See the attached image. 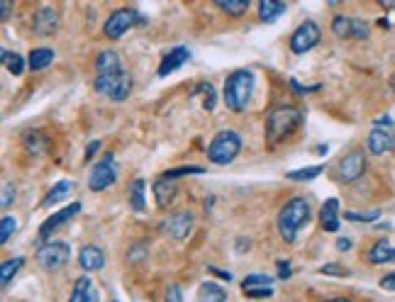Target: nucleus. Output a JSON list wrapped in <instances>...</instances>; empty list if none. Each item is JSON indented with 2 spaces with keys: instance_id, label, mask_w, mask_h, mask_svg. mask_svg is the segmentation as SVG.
Listing matches in <instances>:
<instances>
[{
  "instance_id": "f257e3e1",
  "label": "nucleus",
  "mask_w": 395,
  "mask_h": 302,
  "mask_svg": "<svg viewBox=\"0 0 395 302\" xmlns=\"http://www.w3.org/2000/svg\"><path fill=\"white\" fill-rule=\"evenodd\" d=\"M303 122V112L293 105H281L273 108L266 117V139L271 144H278V141H285L288 137H293V132L300 127Z\"/></svg>"
},
{
  "instance_id": "f03ea898",
  "label": "nucleus",
  "mask_w": 395,
  "mask_h": 302,
  "mask_svg": "<svg viewBox=\"0 0 395 302\" xmlns=\"http://www.w3.org/2000/svg\"><path fill=\"white\" fill-rule=\"evenodd\" d=\"M254 95V74L246 69H239L227 76L224 81V105L232 112H244Z\"/></svg>"
},
{
  "instance_id": "7ed1b4c3",
  "label": "nucleus",
  "mask_w": 395,
  "mask_h": 302,
  "mask_svg": "<svg viewBox=\"0 0 395 302\" xmlns=\"http://www.w3.org/2000/svg\"><path fill=\"white\" fill-rule=\"evenodd\" d=\"M310 219V202L305 197H293L290 202H285L278 212V232H281L283 241L293 244L298 237V229Z\"/></svg>"
},
{
  "instance_id": "20e7f679",
  "label": "nucleus",
  "mask_w": 395,
  "mask_h": 302,
  "mask_svg": "<svg viewBox=\"0 0 395 302\" xmlns=\"http://www.w3.org/2000/svg\"><path fill=\"white\" fill-rule=\"evenodd\" d=\"M241 151V137L232 129H222L219 134L212 139L210 149H207V158L217 166H227L237 158V153Z\"/></svg>"
},
{
  "instance_id": "39448f33",
  "label": "nucleus",
  "mask_w": 395,
  "mask_h": 302,
  "mask_svg": "<svg viewBox=\"0 0 395 302\" xmlns=\"http://www.w3.org/2000/svg\"><path fill=\"white\" fill-rule=\"evenodd\" d=\"M96 91L101 95L110 98L115 103H122L132 91V79L125 71L120 74H108V76H96Z\"/></svg>"
},
{
  "instance_id": "423d86ee",
  "label": "nucleus",
  "mask_w": 395,
  "mask_h": 302,
  "mask_svg": "<svg viewBox=\"0 0 395 302\" xmlns=\"http://www.w3.org/2000/svg\"><path fill=\"white\" fill-rule=\"evenodd\" d=\"M71 259V246L64 241H47L40 251H37V263L44 271H59Z\"/></svg>"
},
{
  "instance_id": "0eeeda50",
  "label": "nucleus",
  "mask_w": 395,
  "mask_h": 302,
  "mask_svg": "<svg viewBox=\"0 0 395 302\" xmlns=\"http://www.w3.org/2000/svg\"><path fill=\"white\" fill-rule=\"evenodd\" d=\"M115 178H118V166H115L113 153H108V156H103L101 161L93 166L91 178H88V188H91L93 193H101V190H105L115 183Z\"/></svg>"
},
{
  "instance_id": "6e6552de",
  "label": "nucleus",
  "mask_w": 395,
  "mask_h": 302,
  "mask_svg": "<svg viewBox=\"0 0 395 302\" xmlns=\"http://www.w3.org/2000/svg\"><path fill=\"white\" fill-rule=\"evenodd\" d=\"M139 22H144V20L139 18V13H137V10L120 8V10H115V13L108 18V22H105V35L110 37V40H120V37H122L125 32L130 30V27L139 25Z\"/></svg>"
},
{
  "instance_id": "1a4fd4ad",
  "label": "nucleus",
  "mask_w": 395,
  "mask_h": 302,
  "mask_svg": "<svg viewBox=\"0 0 395 302\" xmlns=\"http://www.w3.org/2000/svg\"><path fill=\"white\" fill-rule=\"evenodd\" d=\"M322 32L320 27L315 25V22H303V25L298 27V30L290 35V52L293 54H305L310 52V49L317 47V42H320Z\"/></svg>"
},
{
  "instance_id": "9d476101",
  "label": "nucleus",
  "mask_w": 395,
  "mask_h": 302,
  "mask_svg": "<svg viewBox=\"0 0 395 302\" xmlns=\"http://www.w3.org/2000/svg\"><path fill=\"white\" fill-rule=\"evenodd\" d=\"M332 32L339 40H366V37H369V25H366L364 20L337 15V18L332 20Z\"/></svg>"
},
{
  "instance_id": "9b49d317",
  "label": "nucleus",
  "mask_w": 395,
  "mask_h": 302,
  "mask_svg": "<svg viewBox=\"0 0 395 302\" xmlns=\"http://www.w3.org/2000/svg\"><path fill=\"white\" fill-rule=\"evenodd\" d=\"M366 171V156L364 151H349L347 156L339 161L337 166V178L342 180V183H354L356 178H361Z\"/></svg>"
},
{
  "instance_id": "f8f14e48",
  "label": "nucleus",
  "mask_w": 395,
  "mask_h": 302,
  "mask_svg": "<svg viewBox=\"0 0 395 302\" xmlns=\"http://www.w3.org/2000/svg\"><path fill=\"white\" fill-rule=\"evenodd\" d=\"M190 229H193V215L190 212H176V215H168L161 222V232L176 241L188 239Z\"/></svg>"
},
{
  "instance_id": "ddd939ff",
  "label": "nucleus",
  "mask_w": 395,
  "mask_h": 302,
  "mask_svg": "<svg viewBox=\"0 0 395 302\" xmlns=\"http://www.w3.org/2000/svg\"><path fill=\"white\" fill-rule=\"evenodd\" d=\"M369 151L373 156L395 151V132L391 127H373L369 134Z\"/></svg>"
},
{
  "instance_id": "4468645a",
  "label": "nucleus",
  "mask_w": 395,
  "mask_h": 302,
  "mask_svg": "<svg viewBox=\"0 0 395 302\" xmlns=\"http://www.w3.org/2000/svg\"><path fill=\"white\" fill-rule=\"evenodd\" d=\"M79 212H81V205H79V202H71L69 207H64V210H59L57 215L49 217L47 222H42V227H40V237H42V239L52 237V234L57 232V229L62 227V224L71 222V219H74L76 215H79Z\"/></svg>"
},
{
  "instance_id": "2eb2a0df",
  "label": "nucleus",
  "mask_w": 395,
  "mask_h": 302,
  "mask_svg": "<svg viewBox=\"0 0 395 302\" xmlns=\"http://www.w3.org/2000/svg\"><path fill=\"white\" fill-rule=\"evenodd\" d=\"M188 49L185 47H176V49H171V52L166 54V57L161 59V64H159V76H161V79H166V76H171L173 71H178L181 66H183L185 62H188Z\"/></svg>"
},
{
  "instance_id": "dca6fc26",
  "label": "nucleus",
  "mask_w": 395,
  "mask_h": 302,
  "mask_svg": "<svg viewBox=\"0 0 395 302\" xmlns=\"http://www.w3.org/2000/svg\"><path fill=\"white\" fill-rule=\"evenodd\" d=\"M79 263H81V268L88 273H96V271H101L103 266H105V254H103V249H98V246H84L81 249V254H79Z\"/></svg>"
},
{
  "instance_id": "f3484780",
  "label": "nucleus",
  "mask_w": 395,
  "mask_h": 302,
  "mask_svg": "<svg viewBox=\"0 0 395 302\" xmlns=\"http://www.w3.org/2000/svg\"><path fill=\"white\" fill-rule=\"evenodd\" d=\"M122 71V62H120V54L115 49H105V52L98 54L96 59V74L108 76V74H120Z\"/></svg>"
},
{
  "instance_id": "a211bd4d",
  "label": "nucleus",
  "mask_w": 395,
  "mask_h": 302,
  "mask_svg": "<svg viewBox=\"0 0 395 302\" xmlns=\"http://www.w3.org/2000/svg\"><path fill=\"white\" fill-rule=\"evenodd\" d=\"M69 302H101V298H98V290H96V285H93L91 278L84 276L74 283V290H71Z\"/></svg>"
},
{
  "instance_id": "6ab92c4d",
  "label": "nucleus",
  "mask_w": 395,
  "mask_h": 302,
  "mask_svg": "<svg viewBox=\"0 0 395 302\" xmlns=\"http://www.w3.org/2000/svg\"><path fill=\"white\" fill-rule=\"evenodd\" d=\"M32 27H35V32H37L40 37H49L54 30H57V10H52V8L37 10Z\"/></svg>"
},
{
  "instance_id": "aec40b11",
  "label": "nucleus",
  "mask_w": 395,
  "mask_h": 302,
  "mask_svg": "<svg viewBox=\"0 0 395 302\" xmlns=\"http://www.w3.org/2000/svg\"><path fill=\"white\" fill-rule=\"evenodd\" d=\"M176 193H178V183L171 178H159L156 183H154V197H156V205L159 207H166L168 202L173 200Z\"/></svg>"
},
{
  "instance_id": "412c9836",
  "label": "nucleus",
  "mask_w": 395,
  "mask_h": 302,
  "mask_svg": "<svg viewBox=\"0 0 395 302\" xmlns=\"http://www.w3.org/2000/svg\"><path fill=\"white\" fill-rule=\"evenodd\" d=\"M320 222L325 232H337L339 229V200L337 197H329L320 210Z\"/></svg>"
},
{
  "instance_id": "4be33fe9",
  "label": "nucleus",
  "mask_w": 395,
  "mask_h": 302,
  "mask_svg": "<svg viewBox=\"0 0 395 302\" xmlns=\"http://www.w3.org/2000/svg\"><path fill=\"white\" fill-rule=\"evenodd\" d=\"M369 261L373 263V266H381V263L395 261V249L391 246V241H388V239L376 241V244L369 249Z\"/></svg>"
},
{
  "instance_id": "5701e85b",
  "label": "nucleus",
  "mask_w": 395,
  "mask_h": 302,
  "mask_svg": "<svg viewBox=\"0 0 395 302\" xmlns=\"http://www.w3.org/2000/svg\"><path fill=\"white\" fill-rule=\"evenodd\" d=\"M144 188H147L144 178H134V180H132V185H130V190H127V197H130V207L134 212H144V207H147V202H144Z\"/></svg>"
},
{
  "instance_id": "b1692460",
  "label": "nucleus",
  "mask_w": 395,
  "mask_h": 302,
  "mask_svg": "<svg viewBox=\"0 0 395 302\" xmlns=\"http://www.w3.org/2000/svg\"><path fill=\"white\" fill-rule=\"evenodd\" d=\"M54 62V52L47 47H40V49H32L30 57H27V66H30L32 71H42L47 69L49 64Z\"/></svg>"
},
{
  "instance_id": "393cba45",
  "label": "nucleus",
  "mask_w": 395,
  "mask_h": 302,
  "mask_svg": "<svg viewBox=\"0 0 395 302\" xmlns=\"http://www.w3.org/2000/svg\"><path fill=\"white\" fill-rule=\"evenodd\" d=\"M285 13V3L281 0H261L259 3V18L261 22H273Z\"/></svg>"
},
{
  "instance_id": "a878e982",
  "label": "nucleus",
  "mask_w": 395,
  "mask_h": 302,
  "mask_svg": "<svg viewBox=\"0 0 395 302\" xmlns=\"http://www.w3.org/2000/svg\"><path fill=\"white\" fill-rule=\"evenodd\" d=\"M71 188H74V183H71V180H59V183L47 193V197H44L42 207H52V205H57V202L66 200L69 193H71Z\"/></svg>"
},
{
  "instance_id": "bb28decb",
  "label": "nucleus",
  "mask_w": 395,
  "mask_h": 302,
  "mask_svg": "<svg viewBox=\"0 0 395 302\" xmlns=\"http://www.w3.org/2000/svg\"><path fill=\"white\" fill-rule=\"evenodd\" d=\"M224 300H227V293L217 283H202L200 290H198V302H224Z\"/></svg>"
},
{
  "instance_id": "cd10ccee",
  "label": "nucleus",
  "mask_w": 395,
  "mask_h": 302,
  "mask_svg": "<svg viewBox=\"0 0 395 302\" xmlns=\"http://www.w3.org/2000/svg\"><path fill=\"white\" fill-rule=\"evenodd\" d=\"M215 3L222 13L232 15V18H239V15H244L249 10V0H215Z\"/></svg>"
},
{
  "instance_id": "c85d7f7f",
  "label": "nucleus",
  "mask_w": 395,
  "mask_h": 302,
  "mask_svg": "<svg viewBox=\"0 0 395 302\" xmlns=\"http://www.w3.org/2000/svg\"><path fill=\"white\" fill-rule=\"evenodd\" d=\"M25 146L30 153H42L47 151V139H44V134H40V132H27L25 134Z\"/></svg>"
},
{
  "instance_id": "c756f323",
  "label": "nucleus",
  "mask_w": 395,
  "mask_h": 302,
  "mask_svg": "<svg viewBox=\"0 0 395 302\" xmlns=\"http://www.w3.org/2000/svg\"><path fill=\"white\" fill-rule=\"evenodd\" d=\"M22 263H25V259H13L3 263V268H0V283H3V288H8V283L15 278V273L22 268Z\"/></svg>"
},
{
  "instance_id": "7c9ffc66",
  "label": "nucleus",
  "mask_w": 395,
  "mask_h": 302,
  "mask_svg": "<svg viewBox=\"0 0 395 302\" xmlns=\"http://www.w3.org/2000/svg\"><path fill=\"white\" fill-rule=\"evenodd\" d=\"M273 278L271 276H263V273H251V276L244 278L241 283V290H254V288H271Z\"/></svg>"
},
{
  "instance_id": "2f4dec72",
  "label": "nucleus",
  "mask_w": 395,
  "mask_h": 302,
  "mask_svg": "<svg viewBox=\"0 0 395 302\" xmlns=\"http://www.w3.org/2000/svg\"><path fill=\"white\" fill-rule=\"evenodd\" d=\"M322 171H325V166H307V168H298V171L285 173V178H290V180H312V178H317Z\"/></svg>"
},
{
  "instance_id": "473e14b6",
  "label": "nucleus",
  "mask_w": 395,
  "mask_h": 302,
  "mask_svg": "<svg viewBox=\"0 0 395 302\" xmlns=\"http://www.w3.org/2000/svg\"><path fill=\"white\" fill-rule=\"evenodd\" d=\"M3 62L8 66V71L13 76H20L22 71H25V62H22L20 54H10V52H3Z\"/></svg>"
},
{
  "instance_id": "72a5a7b5",
  "label": "nucleus",
  "mask_w": 395,
  "mask_h": 302,
  "mask_svg": "<svg viewBox=\"0 0 395 302\" xmlns=\"http://www.w3.org/2000/svg\"><path fill=\"white\" fill-rule=\"evenodd\" d=\"M15 229H18V222H15V217L5 215L3 219H0V244H8Z\"/></svg>"
},
{
  "instance_id": "f704fd0d",
  "label": "nucleus",
  "mask_w": 395,
  "mask_h": 302,
  "mask_svg": "<svg viewBox=\"0 0 395 302\" xmlns=\"http://www.w3.org/2000/svg\"><path fill=\"white\" fill-rule=\"evenodd\" d=\"M195 93H202V95H205V100H202L205 110H215V88L210 83H200L195 88Z\"/></svg>"
},
{
  "instance_id": "c9c22d12",
  "label": "nucleus",
  "mask_w": 395,
  "mask_h": 302,
  "mask_svg": "<svg viewBox=\"0 0 395 302\" xmlns=\"http://www.w3.org/2000/svg\"><path fill=\"white\" fill-rule=\"evenodd\" d=\"M193 173H202L200 166H181V168H173V171H166L164 173V178H181V175H193Z\"/></svg>"
},
{
  "instance_id": "e433bc0d",
  "label": "nucleus",
  "mask_w": 395,
  "mask_h": 302,
  "mask_svg": "<svg viewBox=\"0 0 395 302\" xmlns=\"http://www.w3.org/2000/svg\"><path fill=\"white\" fill-rule=\"evenodd\" d=\"M351 222H376L378 217H381V210H371V212H364V215H359V212H347L344 215Z\"/></svg>"
},
{
  "instance_id": "4c0bfd02",
  "label": "nucleus",
  "mask_w": 395,
  "mask_h": 302,
  "mask_svg": "<svg viewBox=\"0 0 395 302\" xmlns=\"http://www.w3.org/2000/svg\"><path fill=\"white\" fill-rule=\"evenodd\" d=\"M13 202H15V188L10 183H3V200H0V207H3V210H8Z\"/></svg>"
},
{
  "instance_id": "58836bf2",
  "label": "nucleus",
  "mask_w": 395,
  "mask_h": 302,
  "mask_svg": "<svg viewBox=\"0 0 395 302\" xmlns=\"http://www.w3.org/2000/svg\"><path fill=\"white\" fill-rule=\"evenodd\" d=\"M246 298L251 300H261V298H271L273 295V288H254V290H244Z\"/></svg>"
},
{
  "instance_id": "ea45409f",
  "label": "nucleus",
  "mask_w": 395,
  "mask_h": 302,
  "mask_svg": "<svg viewBox=\"0 0 395 302\" xmlns=\"http://www.w3.org/2000/svg\"><path fill=\"white\" fill-rule=\"evenodd\" d=\"M320 273H325V276H349L347 268L337 266V263H329V266H322Z\"/></svg>"
},
{
  "instance_id": "a19ab883",
  "label": "nucleus",
  "mask_w": 395,
  "mask_h": 302,
  "mask_svg": "<svg viewBox=\"0 0 395 302\" xmlns=\"http://www.w3.org/2000/svg\"><path fill=\"white\" fill-rule=\"evenodd\" d=\"M166 302H183V295H181V288L176 283H171L166 288Z\"/></svg>"
},
{
  "instance_id": "79ce46f5",
  "label": "nucleus",
  "mask_w": 395,
  "mask_h": 302,
  "mask_svg": "<svg viewBox=\"0 0 395 302\" xmlns=\"http://www.w3.org/2000/svg\"><path fill=\"white\" fill-rule=\"evenodd\" d=\"M290 273H293V268H290V263L278 261V278H283V281H288Z\"/></svg>"
},
{
  "instance_id": "37998d69",
  "label": "nucleus",
  "mask_w": 395,
  "mask_h": 302,
  "mask_svg": "<svg viewBox=\"0 0 395 302\" xmlns=\"http://www.w3.org/2000/svg\"><path fill=\"white\" fill-rule=\"evenodd\" d=\"M381 288L383 290H395V273H388V276L381 278Z\"/></svg>"
},
{
  "instance_id": "c03bdc74",
  "label": "nucleus",
  "mask_w": 395,
  "mask_h": 302,
  "mask_svg": "<svg viewBox=\"0 0 395 302\" xmlns=\"http://www.w3.org/2000/svg\"><path fill=\"white\" fill-rule=\"evenodd\" d=\"M0 8H3V15H0V20H8L10 18V3H8V0H3V3H0Z\"/></svg>"
},
{
  "instance_id": "a18cd8bd",
  "label": "nucleus",
  "mask_w": 395,
  "mask_h": 302,
  "mask_svg": "<svg viewBox=\"0 0 395 302\" xmlns=\"http://www.w3.org/2000/svg\"><path fill=\"white\" fill-rule=\"evenodd\" d=\"M337 249H339V251H349V249H351V241L344 239V237L337 239Z\"/></svg>"
},
{
  "instance_id": "49530a36",
  "label": "nucleus",
  "mask_w": 395,
  "mask_h": 302,
  "mask_svg": "<svg viewBox=\"0 0 395 302\" xmlns=\"http://www.w3.org/2000/svg\"><path fill=\"white\" fill-rule=\"evenodd\" d=\"M210 271H212V273H217V276L222 278V281H227V283L232 281V273H229V271H217V268H210Z\"/></svg>"
},
{
  "instance_id": "de8ad7c7",
  "label": "nucleus",
  "mask_w": 395,
  "mask_h": 302,
  "mask_svg": "<svg viewBox=\"0 0 395 302\" xmlns=\"http://www.w3.org/2000/svg\"><path fill=\"white\" fill-rule=\"evenodd\" d=\"M98 149H101V141H93V144H91V146H88V149H86V158H91L93 153H96Z\"/></svg>"
},
{
  "instance_id": "09e8293b",
  "label": "nucleus",
  "mask_w": 395,
  "mask_h": 302,
  "mask_svg": "<svg viewBox=\"0 0 395 302\" xmlns=\"http://www.w3.org/2000/svg\"><path fill=\"white\" fill-rule=\"evenodd\" d=\"M391 86H393V91H395V74H393V79H391Z\"/></svg>"
},
{
  "instance_id": "8fccbe9b",
  "label": "nucleus",
  "mask_w": 395,
  "mask_h": 302,
  "mask_svg": "<svg viewBox=\"0 0 395 302\" xmlns=\"http://www.w3.org/2000/svg\"><path fill=\"white\" fill-rule=\"evenodd\" d=\"M327 302H349V300H327Z\"/></svg>"
}]
</instances>
